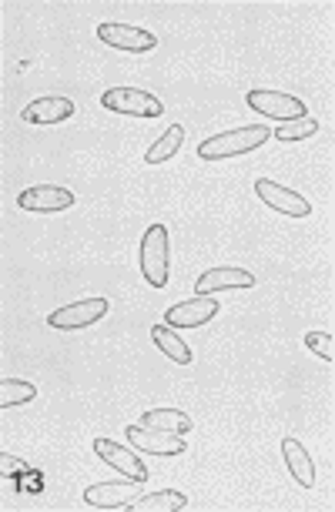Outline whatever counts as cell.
Wrapping results in <instances>:
<instances>
[{
  "mask_svg": "<svg viewBox=\"0 0 335 512\" xmlns=\"http://www.w3.org/2000/svg\"><path fill=\"white\" fill-rule=\"evenodd\" d=\"M265 141H272V128L252 124V128H232V131L215 134V138H205L198 144L195 154L201 161H225V158H238V154H252L262 148Z\"/></svg>",
  "mask_w": 335,
  "mask_h": 512,
  "instance_id": "cell-1",
  "label": "cell"
},
{
  "mask_svg": "<svg viewBox=\"0 0 335 512\" xmlns=\"http://www.w3.org/2000/svg\"><path fill=\"white\" fill-rule=\"evenodd\" d=\"M138 262H141V278L151 288H165L168 275H171V238L168 228L155 221L145 235H141V251H138Z\"/></svg>",
  "mask_w": 335,
  "mask_h": 512,
  "instance_id": "cell-2",
  "label": "cell"
},
{
  "mask_svg": "<svg viewBox=\"0 0 335 512\" xmlns=\"http://www.w3.org/2000/svg\"><path fill=\"white\" fill-rule=\"evenodd\" d=\"M248 108L255 114H262L268 121H279V124H289V121H302L309 118V108H305L302 98L295 94H285V91H265V88H252L245 94Z\"/></svg>",
  "mask_w": 335,
  "mask_h": 512,
  "instance_id": "cell-3",
  "label": "cell"
},
{
  "mask_svg": "<svg viewBox=\"0 0 335 512\" xmlns=\"http://www.w3.org/2000/svg\"><path fill=\"white\" fill-rule=\"evenodd\" d=\"M108 312H111V302H108V298H84V302L54 308V312L47 315V325H51V328H61V332H81V328L98 325Z\"/></svg>",
  "mask_w": 335,
  "mask_h": 512,
  "instance_id": "cell-4",
  "label": "cell"
},
{
  "mask_svg": "<svg viewBox=\"0 0 335 512\" xmlns=\"http://www.w3.org/2000/svg\"><path fill=\"white\" fill-rule=\"evenodd\" d=\"M101 104L114 114H128V118H161L165 104L155 94L138 88H108L101 94Z\"/></svg>",
  "mask_w": 335,
  "mask_h": 512,
  "instance_id": "cell-5",
  "label": "cell"
},
{
  "mask_svg": "<svg viewBox=\"0 0 335 512\" xmlns=\"http://www.w3.org/2000/svg\"><path fill=\"white\" fill-rule=\"evenodd\" d=\"M255 195H258L262 205L279 211V215H285V218H309L312 215V205L299 195V191L285 188V185H279V181H272V178H258L255 181Z\"/></svg>",
  "mask_w": 335,
  "mask_h": 512,
  "instance_id": "cell-6",
  "label": "cell"
},
{
  "mask_svg": "<svg viewBox=\"0 0 335 512\" xmlns=\"http://www.w3.org/2000/svg\"><path fill=\"white\" fill-rule=\"evenodd\" d=\"M124 436H128L131 442V449H138V452H148V456H181L188 446H185V439L181 436H171V432H161V429H151V425H128L124 429Z\"/></svg>",
  "mask_w": 335,
  "mask_h": 512,
  "instance_id": "cell-7",
  "label": "cell"
},
{
  "mask_svg": "<svg viewBox=\"0 0 335 512\" xmlns=\"http://www.w3.org/2000/svg\"><path fill=\"white\" fill-rule=\"evenodd\" d=\"M98 41L114 47V51H128V54H148L158 47V37L145 31V27H131V24H98Z\"/></svg>",
  "mask_w": 335,
  "mask_h": 512,
  "instance_id": "cell-8",
  "label": "cell"
},
{
  "mask_svg": "<svg viewBox=\"0 0 335 512\" xmlns=\"http://www.w3.org/2000/svg\"><path fill=\"white\" fill-rule=\"evenodd\" d=\"M218 312H222V305H218L212 295H195V298H188V302L171 305L165 312V325H171V328H201V325L215 322Z\"/></svg>",
  "mask_w": 335,
  "mask_h": 512,
  "instance_id": "cell-9",
  "label": "cell"
},
{
  "mask_svg": "<svg viewBox=\"0 0 335 512\" xmlns=\"http://www.w3.org/2000/svg\"><path fill=\"white\" fill-rule=\"evenodd\" d=\"M74 191H67L61 185H34L17 195V208L34 211V215H54V211L74 208Z\"/></svg>",
  "mask_w": 335,
  "mask_h": 512,
  "instance_id": "cell-10",
  "label": "cell"
},
{
  "mask_svg": "<svg viewBox=\"0 0 335 512\" xmlns=\"http://www.w3.org/2000/svg\"><path fill=\"white\" fill-rule=\"evenodd\" d=\"M94 452H98V459L108 462L114 472H121V476H128L134 482H145L151 476L141 456H134V449L128 446H118V442H111V439H94Z\"/></svg>",
  "mask_w": 335,
  "mask_h": 512,
  "instance_id": "cell-11",
  "label": "cell"
},
{
  "mask_svg": "<svg viewBox=\"0 0 335 512\" xmlns=\"http://www.w3.org/2000/svg\"><path fill=\"white\" fill-rule=\"evenodd\" d=\"M225 288H255V275L248 272V268H235V265L208 268V272L198 275L195 295H215V292H225Z\"/></svg>",
  "mask_w": 335,
  "mask_h": 512,
  "instance_id": "cell-12",
  "label": "cell"
},
{
  "mask_svg": "<svg viewBox=\"0 0 335 512\" xmlns=\"http://www.w3.org/2000/svg\"><path fill=\"white\" fill-rule=\"evenodd\" d=\"M141 496V482H98V486L84 489V502L94 509H124L131 499Z\"/></svg>",
  "mask_w": 335,
  "mask_h": 512,
  "instance_id": "cell-13",
  "label": "cell"
},
{
  "mask_svg": "<svg viewBox=\"0 0 335 512\" xmlns=\"http://www.w3.org/2000/svg\"><path fill=\"white\" fill-rule=\"evenodd\" d=\"M74 114V101L71 98H61V94H51V98H37L31 101L27 108L21 111V121L24 124H41V128H47V124H61Z\"/></svg>",
  "mask_w": 335,
  "mask_h": 512,
  "instance_id": "cell-14",
  "label": "cell"
},
{
  "mask_svg": "<svg viewBox=\"0 0 335 512\" xmlns=\"http://www.w3.org/2000/svg\"><path fill=\"white\" fill-rule=\"evenodd\" d=\"M282 462H285V469H289V476L299 482L302 489L315 486V462L299 439H292V436L282 439Z\"/></svg>",
  "mask_w": 335,
  "mask_h": 512,
  "instance_id": "cell-15",
  "label": "cell"
},
{
  "mask_svg": "<svg viewBox=\"0 0 335 512\" xmlns=\"http://www.w3.org/2000/svg\"><path fill=\"white\" fill-rule=\"evenodd\" d=\"M151 338H155V345H158V349L165 352L175 365H191V362H195V352H191V345H188L185 338H181L171 325H165V322L155 325V328H151Z\"/></svg>",
  "mask_w": 335,
  "mask_h": 512,
  "instance_id": "cell-16",
  "label": "cell"
},
{
  "mask_svg": "<svg viewBox=\"0 0 335 512\" xmlns=\"http://www.w3.org/2000/svg\"><path fill=\"white\" fill-rule=\"evenodd\" d=\"M128 509H134V512H181V509H188V496L178 489H161V492H151V496L131 499Z\"/></svg>",
  "mask_w": 335,
  "mask_h": 512,
  "instance_id": "cell-17",
  "label": "cell"
},
{
  "mask_svg": "<svg viewBox=\"0 0 335 512\" xmlns=\"http://www.w3.org/2000/svg\"><path fill=\"white\" fill-rule=\"evenodd\" d=\"M141 422L151 425V429L171 432V436H188V432L195 429V422H191L188 412H181V409H148L141 415Z\"/></svg>",
  "mask_w": 335,
  "mask_h": 512,
  "instance_id": "cell-18",
  "label": "cell"
},
{
  "mask_svg": "<svg viewBox=\"0 0 335 512\" xmlns=\"http://www.w3.org/2000/svg\"><path fill=\"white\" fill-rule=\"evenodd\" d=\"M181 144H185V128L181 124H168V131L145 151V164H165L181 151Z\"/></svg>",
  "mask_w": 335,
  "mask_h": 512,
  "instance_id": "cell-19",
  "label": "cell"
},
{
  "mask_svg": "<svg viewBox=\"0 0 335 512\" xmlns=\"http://www.w3.org/2000/svg\"><path fill=\"white\" fill-rule=\"evenodd\" d=\"M37 399V385L24 382V379H4L0 382V409H17V405H27Z\"/></svg>",
  "mask_w": 335,
  "mask_h": 512,
  "instance_id": "cell-20",
  "label": "cell"
},
{
  "mask_svg": "<svg viewBox=\"0 0 335 512\" xmlns=\"http://www.w3.org/2000/svg\"><path fill=\"white\" fill-rule=\"evenodd\" d=\"M272 134L279 141H305V138H312V134H319V121H315V118L289 121V124H279Z\"/></svg>",
  "mask_w": 335,
  "mask_h": 512,
  "instance_id": "cell-21",
  "label": "cell"
},
{
  "mask_svg": "<svg viewBox=\"0 0 335 512\" xmlns=\"http://www.w3.org/2000/svg\"><path fill=\"white\" fill-rule=\"evenodd\" d=\"M305 349L315 352L319 359L332 362L335 359V349H332V335L329 332H309L305 335Z\"/></svg>",
  "mask_w": 335,
  "mask_h": 512,
  "instance_id": "cell-22",
  "label": "cell"
},
{
  "mask_svg": "<svg viewBox=\"0 0 335 512\" xmlns=\"http://www.w3.org/2000/svg\"><path fill=\"white\" fill-rule=\"evenodd\" d=\"M0 472H4V479L7 476H21V472H34L31 466H27V462H21V459H14V456H0Z\"/></svg>",
  "mask_w": 335,
  "mask_h": 512,
  "instance_id": "cell-23",
  "label": "cell"
}]
</instances>
